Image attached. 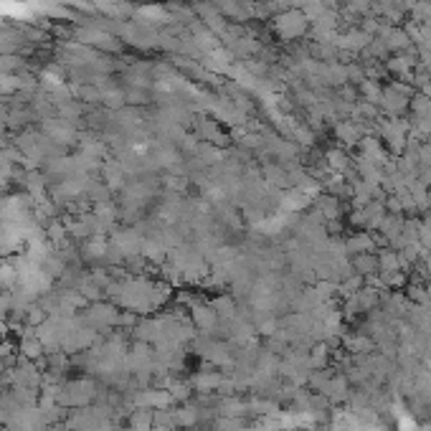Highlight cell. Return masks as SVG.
<instances>
[{
    "label": "cell",
    "instance_id": "obj_6",
    "mask_svg": "<svg viewBox=\"0 0 431 431\" xmlns=\"http://www.w3.org/2000/svg\"><path fill=\"white\" fill-rule=\"evenodd\" d=\"M127 183H130V178H127V170L122 167V163H107L104 165V185L109 191L122 193Z\"/></svg>",
    "mask_w": 431,
    "mask_h": 431
},
{
    "label": "cell",
    "instance_id": "obj_10",
    "mask_svg": "<svg viewBox=\"0 0 431 431\" xmlns=\"http://www.w3.org/2000/svg\"><path fill=\"white\" fill-rule=\"evenodd\" d=\"M46 317H49V315H46V312H43L41 307H38V305L34 302V305H31L28 310H25L23 323L28 325V327H38L41 323H46Z\"/></svg>",
    "mask_w": 431,
    "mask_h": 431
},
{
    "label": "cell",
    "instance_id": "obj_12",
    "mask_svg": "<svg viewBox=\"0 0 431 431\" xmlns=\"http://www.w3.org/2000/svg\"><path fill=\"white\" fill-rule=\"evenodd\" d=\"M10 312H13V294L0 290V320H8Z\"/></svg>",
    "mask_w": 431,
    "mask_h": 431
},
{
    "label": "cell",
    "instance_id": "obj_2",
    "mask_svg": "<svg viewBox=\"0 0 431 431\" xmlns=\"http://www.w3.org/2000/svg\"><path fill=\"white\" fill-rule=\"evenodd\" d=\"M191 320H193V325H196V330L208 332V335H213L216 340H218V327H221V320H218V315L213 312L211 302L196 299L193 307H191Z\"/></svg>",
    "mask_w": 431,
    "mask_h": 431
},
{
    "label": "cell",
    "instance_id": "obj_9",
    "mask_svg": "<svg viewBox=\"0 0 431 431\" xmlns=\"http://www.w3.org/2000/svg\"><path fill=\"white\" fill-rule=\"evenodd\" d=\"M353 264H356V269H358V277H368L371 272L378 269V259H375L373 254H358Z\"/></svg>",
    "mask_w": 431,
    "mask_h": 431
},
{
    "label": "cell",
    "instance_id": "obj_4",
    "mask_svg": "<svg viewBox=\"0 0 431 431\" xmlns=\"http://www.w3.org/2000/svg\"><path fill=\"white\" fill-rule=\"evenodd\" d=\"M221 381H224V371H196L191 375L196 393H216Z\"/></svg>",
    "mask_w": 431,
    "mask_h": 431
},
{
    "label": "cell",
    "instance_id": "obj_7",
    "mask_svg": "<svg viewBox=\"0 0 431 431\" xmlns=\"http://www.w3.org/2000/svg\"><path fill=\"white\" fill-rule=\"evenodd\" d=\"M167 391H170V396H173L175 404H188L193 398V393H196L191 378H178V375H175L173 383L167 386Z\"/></svg>",
    "mask_w": 431,
    "mask_h": 431
},
{
    "label": "cell",
    "instance_id": "obj_8",
    "mask_svg": "<svg viewBox=\"0 0 431 431\" xmlns=\"http://www.w3.org/2000/svg\"><path fill=\"white\" fill-rule=\"evenodd\" d=\"M152 408H132L130 411V421L127 431H152Z\"/></svg>",
    "mask_w": 431,
    "mask_h": 431
},
{
    "label": "cell",
    "instance_id": "obj_3",
    "mask_svg": "<svg viewBox=\"0 0 431 431\" xmlns=\"http://www.w3.org/2000/svg\"><path fill=\"white\" fill-rule=\"evenodd\" d=\"M132 335L137 342H148V345H155L163 335V320L160 317H140V323L132 327Z\"/></svg>",
    "mask_w": 431,
    "mask_h": 431
},
{
    "label": "cell",
    "instance_id": "obj_11",
    "mask_svg": "<svg viewBox=\"0 0 431 431\" xmlns=\"http://www.w3.org/2000/svg\"><path fill=\"white\" fill-rule=\"evenodd\" d=\"M371 345H373V342L368 340L365 335H348V338H345V348H348L350 353H363V350H371Z\"/></svg>",
    "mask_w": 431,
    "mask_h": 431
},
{
    "label": "cell",
    "instance_id": "obj_13",
    "mask_svg": "<svg viewBox=\"0 0 431 431\" xmlns=\"http://www.w3.org/2000/svg\"><path fill=\"white\" fill-rule=\"evenodd\" d=\"M363 249H371V241L365 239V236H356V239H350L348 241V251H363Z\"/></svg>",
    "mask_w": 431,
    "mask_h": 431
},
{
    "label": "cell",
    "instance_id": "obj_1",
    "mask_svg": "<svg viewBox=\"0 0 431 431\" xmlns=\"http://www.w3.org/2000/svg\"><path fill=\"white\" fill-rule=\"evenodd\" d=\"M119 312H122V310L117 305H112L109 299H100V302H89V305L79 312V317H82V323L86 325V327L104 335V332H112L117 327Z\"/></svg>",
    "mask_w": 431,
    "mask_h": 431
},
{
    "label": "cell",
    "instance_id": "obj_5",
    "mask_svg": "<svg viewBox=\"0 0 431 431\" xmlns=\"http://www.w3.org/2000/svg\"><path fill=\"white\" fill-rule=\"evenodd\" d=\"M211 302V307H213V312L218 315V320L221 323H231L233 317H236V312H239V305H236V297H231V294H224V292H218L213 299H208Z\"/></svg>",
    "mask_w": 431,
    "mask_h": 431
}]
</instances>
